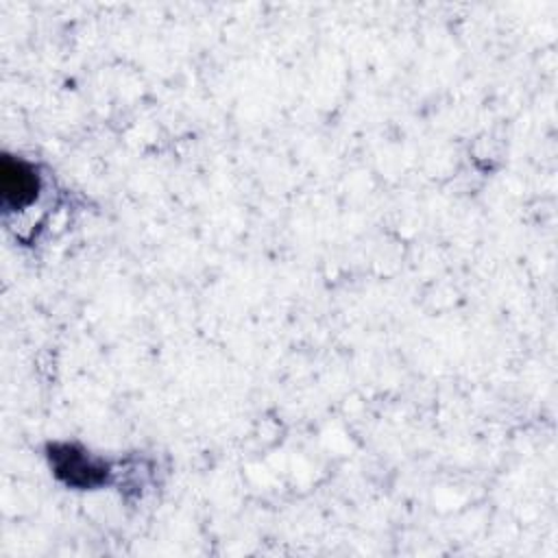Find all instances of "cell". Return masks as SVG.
<instances>
[{
  "label": "cell",
  "mask_w": 558,
  "mask_h": 558,
  "mask_svg": "<svg viewBox=\"0 0 558 558\" xmlns=\"http://www.w3.org/2000/svg\"><path fill=\"white\" fill-rule=\"evenodd\" d=\"M0 172H2L0 174L2 203L9 209H22L35 201L39 190V179L28 163L13 157H4Z\"/></svg>",
  "instance_id": "1"
},
{
  "label": "cell",
  "mask_w": 558,
  "mask_h": 558,
  "mask_svg": "<svg viewBox=\"0 0 558 558\" xmlns=\"http://www.w3.org/2000/svg\"><path fill=\"white\" fill-rule=\"evenodd\" d=\"M52 464L59 477H63L68 484L74 486H94L105 477V469L94 464L89 458H85L74 447H54Z\"/></svg>",
  "instance_id": "2"
}]
</instances>
